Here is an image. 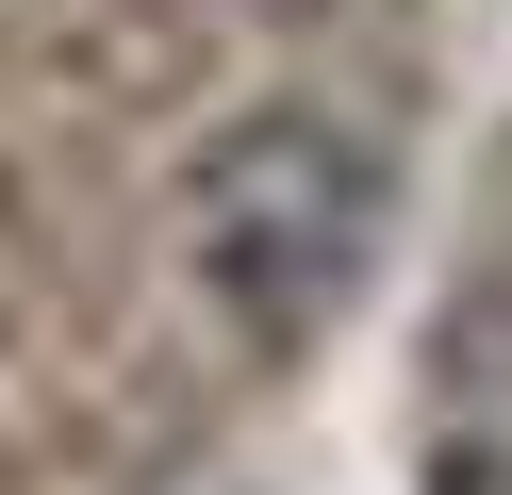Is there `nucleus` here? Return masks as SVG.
Wrapping results in <instances>:
<instances>
[{
	"label": "nucleus",
	"mask_w": 512,
	"mask_h": 495,
	"mask_svg": "<svg viewBox=\"0 0 512 495\" xmlns=\"http://www.w3.org/2000/svg\"><path fill=\"white\" fill-rule=\"evenodd\" d=\"M413 495H512V264L463 281L413 347Z\"/></svg>",
	"instance_id": "2"
},
{
	"label": "nucleus",
	"mask_w": 512,
	"mask_h": 495,
	"mask_svg": "<svg viewBox=\"0 0 512 495\" xmlns=\"http://www.w3.org/2000/svg\"><path fill=\"white\" fill-rule=\"evenodd\" d=\"M380 231H397V149L364 116H331V99H265L182 165V264L232 314V347H265V363L347 330Z\"/></svg>",
	"instance_id": "1"
}]
</instances>
